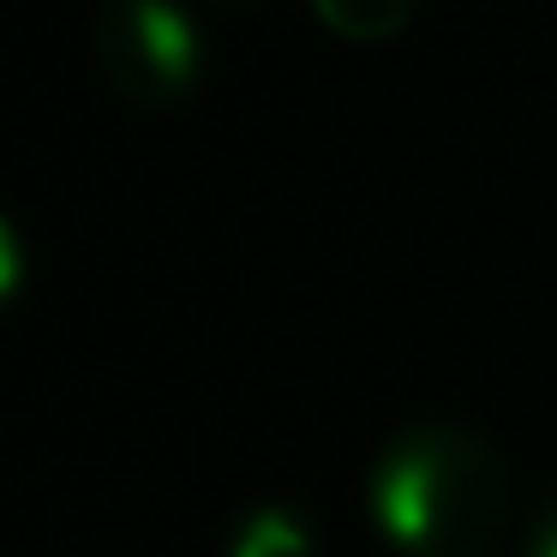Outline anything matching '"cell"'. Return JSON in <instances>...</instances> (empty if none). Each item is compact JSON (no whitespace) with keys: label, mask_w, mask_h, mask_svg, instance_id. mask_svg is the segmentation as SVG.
<instances>
[{"label":"cell","mask_w":557,"mask_h":557,"mask_svg":"<svg viewBox=\"0 0 557 557\" xmlns=\"http://www.w3.org/2000/svg\"><path fill=\"white\" fill-rule=\"evenodd\" d=\"M372 528L396 557H497L516 521L504 449L468 420H408L366 473Z\"/></svg>","instance_id":"obj_1"},{"label":"cell","mask_w":557,"mask_h":557,"mask_svg":"<svg viewBox=\"0 0 557 557\" xmlns=\"http://www.w3.org/2000/svg\"><path fill=\"white\" fill-rule=\"evenodd\" d=\"M102 85L133 109H174L210 73L205 25L186 0H102L90 25Z\"/></svg>","instance_id":"obj_2"},{"label":"cell","mask_w":557,"mask_h":557,"mask_svg":"<svg viewBox=\"0 0 557 557\" xmlns=\"http://www.w3.org/2000/svg\"><path fill=\"white\" fill-rule=\"evenodd\" d=\"M222 557H324V540H318L306 509L252 504L234 516L228 540H222Z\"/></svg>","instance_id":"obj_3"},{"label":"cell","mask_w":557,"mask_h":557,"mask_svg":"<svg viewBox=\"0 0 557 557\" xmlns=\"http://www.w3.org/2000/svg\"><path fill=\"white\" fill-rule=\"evenodd\" d=\"M312 13L342 42H389L420 18V0H312Z\"/></svg>","instance_id":"obj_4"},{"label":"cell","mask_w":557,"mask_h":557,"mask_svg":"<svg viewBox=\"0 0 557 557\" xmlns=\"http://www.w3.org/2000/svg\"><path fill=\"white\" fill-rule=\"evenodd\" d=\"M25 270H30L25 234H18V222L7 216V205H0V318L13 312L18 294H25Z\"/></svg>","instance_id":"obj_5"},{"label":"cell","mask_w":557,"mask_h":557,"mask_svg":"<svg viewBox=\"0 0 557 557\" xmlns=\"http://www.w3.org/2000/svg\"><path fill=\"white\" fill-rule=\"evenodd\" d=\"M516 557H557V492H545L540 504L528 509V521H521V545Z\"/></svg>","instance_id":"obj_6"},{"label":"cell","mask_w":557,"mask_h":557,"mask_svg":"<svg viewBox=\"0 0 557 557\" xmlns=\"http://www.w3.org/2000/svg\"><path fill=\"white\" fill-rule=\"evenodd\" d=\"M228 7H246V0H228Z\"/></svg>","instance_id":"obj_7"}]
</instances>
